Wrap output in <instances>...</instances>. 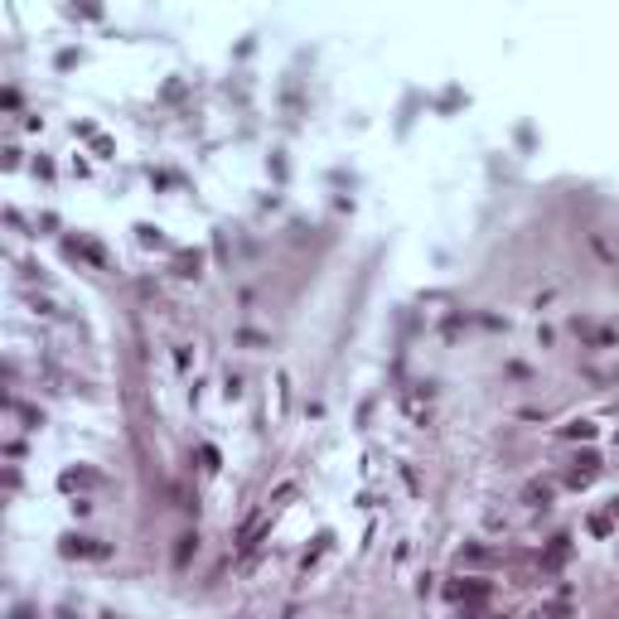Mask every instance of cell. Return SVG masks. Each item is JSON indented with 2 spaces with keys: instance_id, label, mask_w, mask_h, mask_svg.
I'll list each match as a JSON object with an SVG mask.
<instances>
[{
  "instance_id": "1",
  "label": "cell",
  "mask_w": 619,
  "mask_h": 619,
  "mask_svg": "<svg viewBox=\"0 0 619 619\" xmlns=\"http://www.w3.org/2000/svg\"><path fill=\"white\" fill-rule=\"evenodd\" d=\"M595 474H600V460H595V455H586V460H576V470L566 474V484H571V489H586Z\"/></svg>"
},
{
  "instance_id": "2",
  "label": "cell",
  "mask_w": 619,
  "mask_h": 619,
  "mask_svg": "<svg viewBox=\"0 0 619 619\" xmlns=\"http://www.w3.org/2000/svg\"><path fill=\"white\" fill-rule=\"evenodd\" d=\"M63 552L68 557H107V547H97V537H68Z\"/></svg>"
},
{
  "instance_id": "3",
  "label": "cell",
  "mask_w": 619,
  "mask_h": 619,
  "mask_svg": "<svg viewBox=\"0 0 619 619\" xmlns=\"http://www.w3.org/2000/svg\"><path fill=\"white\" fill-rule=\"evenodd\" d=\"M479 595H489V586H484L479 576H465V581L450 586V600H479Z\"/></svg>"
},
{
  "instance_id": "4",
  "label": "cell",
  "mask_w": 619,
  "mask_h": 619,
  "mask_svg": "<svg viewBox=\"0 0 619 619\" xmlns=\"http://www.w3.org/2000/svg\"><path fill=\"white\" fill-rule=\"evenodd\" d=\"M561 436H581V441H590V436H595V426H590V421H571Z\"/></svg>"
}]
</instances>
